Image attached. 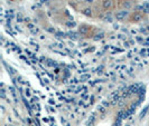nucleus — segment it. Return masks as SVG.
Returning a JSON list of instances; mask_svg holds the SVG:
<instances>
[{
  "mask_svg": "<svg viewBox=\"0 0 149 126\" xmlns=\"http://www.w3.org/2000/svg\"><path fill=\"white\" fill-rule=\"evenodd\" d=\"M147 19H148V16L145 11H142V10H132V11L129 12L126 21L128 23H130V25H138V23L146 21Z\"/></svg>",
  "mask_w": 149,
  "mask_h": 126,
  "instance_id": "f257e3e1",
  "label": "nucleus"
},
{
  "mask_svg": "<svg viewBox=\"0 0 149 126\" xmlns=\"http://www.w3.org/2000/svg\"><path fill=\"white\" fill-rule=\"evenodd\" d=\"M95 5L102 14L113 12L117 8V0H97Z\"/></svg>",
  "mask_w": 149,
  "mask_h": 126,
  "instance_id": "f03ea898",
  "label": "nucleus"
},
{
  "mask_svg": "<svg viewBox=\"0 0 149 126\" xmlns=\"http://www.w3.org/2000/svg\"><path fill=\"white\" fill-rule=\"evenodd\" d=\"M77 31L79 34L84 38H92L95 36L97 34V28L92 25H89V23H81L77 28Z\"/></svg>",
  "mask_w": 149,
  "mask_h": 126,
  "instance_id": "7ed1b4c3",
  "label": "nucleus"
},
{
  "mask_svg": "<svg viewBox=\"0 0 149 126\" xmlns=\"http://www.w3.org/2000/svg\"><path fill=\"white\" fill-rule=\"evenodd\" d=\"M137 5V0H117V8L120 10L130 11Z\"/></svg>",
  "mask_w": 149,
  "mask_h": 126,
  "instance_id": "20e7f679",
  "label": "nucleus"
},
{
  "mask_svg": "<svg viewBox=\"0 0 149 126\" xmlns=\"http://www.w3.org/2000/svg\"><path fill=\"white\" fill-rule=\"evenodd\" d=\"M130 11H127V10H120L118 9L116 12H114V18L118 20V21H126L127 20V17L129 15Z\"/></svg>",
  "mask_w": 149,
  "mask_h": 126,
  "instance_id": "39448f33",
  "label": "nucleus"
},
{
  "mask_svg": "<svg viewBox=\"0 0 149 126\" xmlns=\"http://www.w3.org/2000/svg\"><path fill=\"white\" fill-rule=\"evenodd\" d=\"M10 1H17V0H10Z\"/></svg>",
  "mask_w": 149,
  "mask_h": 126,
  "instance_id": "423d86ee",
  "label": "nucleus"
}]
</instances>
